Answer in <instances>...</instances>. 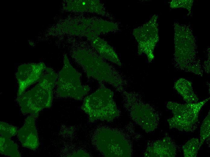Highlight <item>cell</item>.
I'll return each mask as SVG.
<instances>
[{
  "mask_svg": "<svg viewBox=\"0 0 210 157\" xmlns=\"http://www.w3.org/2000/svg\"><path fill=\"white\" fill-rule=\"evenodd\" d=\"M57 77L58 75L52 69L46 68L38 84L18 98L21 112L37 117L40 111L50 107Z\"/></svg>",
  "mask_w": 210,
  "mask_h": 157,
  "instance_id": "cell-1",
  "label": "cell"
},
{
  "mask_svg": "<svg viewBox=\"0 0 210 157\" xmlns=\"http://www.w3.org/2000/svg\"><path fill=\"white\" fill-rule=\"evenodd\" d=\"M113 97L110 89L100 88L85 97L81 108L88 115L91 122L97 119L111 120L118 113Z\"/></svg>",
  "mask_w": 210,
  "mask_h": 157,
  "instance_id": "cell-2",
  "label": "cell"
},
{
  "mask_svg": "<svg viewBox=\"0 0 210 157\" xmlns=\"http://www.w3.org/2000/svg\"><path fill=\"white\" fill-rule=\"evenodd\" d=\"M74 58L84 69L87 75L115 87L122 83L119 74L98 56L86 50L75 52Z\"/></svg>",
  "mask_w": 210,
  "mask_h": 157,
  "instance_id": "cell-3",
  "label": "cell"
},
{
  "mask_svg": "<svg viewBox=\"0 0 210 157\" xmlns=\"http://www.w3.org/2000/svg\"><path fill=\"white\" fill-rule=\"evenodd\" d=\"M81 74L71 64L66 55L56 84L59 95L62 97H70L80 100L90 90L88 85L82 84Z\"/></svg>",
  "mask_w": 210,
  "mask_h": 157,
  "instance_id": "cell-4",
  "label": "cell"
},
{
  "mask_svg": "<svg viewBox=\"0 0 210 157\" xmlns=\"http://www.w3.org/2000/svg\"><path fill=\"white\" fill-rule=\"evenodd\" d=\"M209 98L196 103L180 104L170 101L167 107L173 114L167 121L170 128L185 131H189L198 120L199 112Z\"/></svg>",
  "mask_w": 210,
  "mask_h": 157,
  "instance_id": "cell-5",
  "label": "cell"
},
{
  "mask_svg": "<svg viewBox=\"0 0 210 157\" xmlns=\"http://www.w3.org/2000/svg\"><path fill=\"white\" fill-rule=\"evenodd\" d=\"M46 68L43 62L25 64L19 67L16 74L18 98L21 96L29 86L39 81Z\"/></svg>",
  "mask_w": 210,
  "mask_h": 157,
  "instance_id": "cell-6",
  "label": "cell"
},
{
  "mask_svg": "<svg viewBox=\"0 0 210 157\" xmlns=\"http://www.w3.org/2000/svg\"><path fill=\"white\" fill-rule=\"evenodd\" d=\"M18 134L24 147L35 150L39 146V138L33 116L26 119L23 126L18 130Z\"/></svg>",
  "mask_w": 210,
  "mask_h": 157,
  "instance_id": "cell-7",
  "label": "cell"
},
{
  "mask_svg": "<svg viewBox=\"0 0 210 157\" xmlns=\"http://www.w3.org/2000/svg\"><path fill=\"white\" fill-rule=\"evenodd\" d=\"M87 35L91 40L93 46L102 57L118 65H121L117 55L106 42L97 36L94 33H89Z\"/></svg>",
  "mask_w": 210,
  "mask_h": 157,
  "instance_id": "cell-8",
  "label": "cell"
},
{
  "mask_svg": "<svg viewBox=\"0 0 210 157\" xmlns=\"http://www.w3.org/2000/svg\"><path fill=\"white\" fill-rule=\"evenodd\" d=\"M148 156L174 157L176 149L170 138L166 137L155 143L148 149Z\"/></svg>",
  "mask_w": 210,
  "mask_h": 157,
  "instance_id": "cell-9",
  "label": "cell"
},
{
  "mask_svg": "<svg viewBox=\"0 0 210 157\" xmlns=\"http://www.w3.org/2000/svg\"><path fill=\"white\" fill-rule=\"evenodd\" d=\"M190 81L183 78H180L175 83L174 87L178 93L187 103H196L199 98L194 93Z\"/></svg>",
  "mask_w": 210,
  "mask_h": 157,
  "instance_id": "cell-10",
  "label": "cell"
},
{
  "mask_svg": "<svg viewBox=\"0 0 210 157\" xmlns=\"http://www.w3.org/2000/svg\"><path fill=\"white\" fill-rule=\"evenodd\" d=\"M70 10L78 11L93 12L101 14L103 11V7L96 1H74L67 6Z\"/></svg>",
  "mask_w": 210,
  "mask_h": 157,
  "instance_id": "cell-11",
  "label": "cell"
},
{
  "mask_svg": "<svg viewBox=\"0 0 210 157\" xmlns=\"http://www.w3.org/2000/svg\"><path fill=\"white\" fill-rule=\"evenodd\" d=\"M0 141L1 153L11 157L20 156L17 146L10 138L0 136Z\"/></svg>",
  "mask_w": 210,
  "mask_h": 157,
  "instance_id": "cell-12",
  "label": "cell"
},
{
  "mask_svg": "<svg viewBox=\"0 0 210 157\" xmlns=\"http://www.w3.org/2000/svg\"><path fill=\"white\" fill-rule=\"evenodd\" d=\"M199 142L197 138H193L188 141L183 146L184 156L185 157H196L199 149Z\"/></svg>",
  "mask_w": 210,
  "mask_h": 157,
  "instance_id": "cell-13",
  "label": "cell"
},
{
  "mask_svg": "<svg viewBox=\"0 0 210 157\" xmlns=\"http://www.w3.org/2000/svg\"><path fill=\"white\" fill-rule=\"evenodd\" d=\"M210 135V112L203 121L200 130V140L199 148Z\"/></svg>",
  "mask_w": 210,
  "mask_h": 157,
  "instance_id": "cell-14",
  "label": "cell"
},
{
  "mask_svg": "<svg viewBox=\"0 0 210 157\" xmlns=\"http://www.w3.org/2000/svg\"><path fill=\"white\" fill-rule=\"evenodd\" d=\"M1 136L10 138L18 134V130L15 127L4 122L0 123Z\"/></svg>",
  "mask_w": 210,
  "mask_h": 157,
  "instance_id": "cell-15",
  "label": "cell"
}]
</instances>
